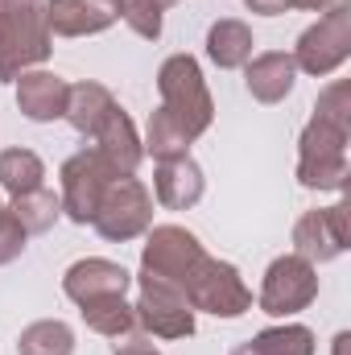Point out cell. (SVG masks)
I'll list each match as a JSON object with an SVG mask.
<instances>
[{"label": "cell", "instance_id": "cell-1", "mask_svg": "<svg viewBox=\"0 0 351 355\" xmlns=\"http://www.w3.org/2000/svg\"><path fill=\"white\" fill-rule=\"evenodd\" d=\"M54 54V33L46 25L42 0L0 4V83H17L25 71L46 67Z\"/></svg>", "mask_w": 351, "mask_h": 355}, {"label": "cell", "instance_id": "cell-2", "mask_svg": "<svg viewBox=\"0 0 351 355\" xmlns=\"http://www.w3.org/2000/svg\"><path fill=\"white\" fill-rule=\"evenodd\" d=\"M157 95H162V107L182 124L190 141H198L215 124V99L194 54H170L157 67Z\"/></svg>", "mask_w": 351, "mask_h": 355}, {"label": "cell", "instance_id": "cell-3", "mask_svg": "<svg viewBox=\"0 0 351 355\" xmlns=\"http://www.w3.org/2000/svg\"><path fill=\"white\" fill-rule=\"evenodd\" d=\"M351 132L327 124V120H306L298 137V186L302 190H348L351 162H348Z\"/></svg>", "mask_w": 351, "mask_h": 355}, {"label": "cell", "instance_id": "cell-4", "mask_svg": "<svg viewBox=\"0 0 351 355\" xmlns=\"http://www.w3.org/2000/svg\"><path fill=\"white\" fill-rule=\"evenodd\" d=\"M182 293H186V302L194 306V314L244 318V314L252 310V289H248V281L240 277V268L232 265V261L211 257V252L190 268Z\"/></svg>", "mask_w": 351, "mask_h": 355}, {"label": "cell", "instance_id": "cell-5", "mask_svg": "<svg viewBox=\"0 0 351 355\" xmlns=\"http://www.w3.org/2000/svg\"><path fill=\"white\" fill-rule=\"evenodd\" d=\"M91 227H95L108 244L141 240V236L153 227V190H149L137 174L112 178L108 190H103V198H99V207H95Z\"/></svg>", "mask_w": 351, "mask_h": 355}, {"label": "cell", "instance_id": "cell-6", "mask_svg": "<svg viewBox=\"0 0 351 355\" xmlns=\"http://www.w3.org/2000/svg\"><path fill=\"white\" fill-rule=\"evenodd\" d=\"M137 331L149 335V339H166V343H178V339H190L198 331V314L194 306L186 302V293L170 285V281H157V277H145L137 272Z\"/></svg>", "mask_w": 351, "mask_h": 355}, {"label": "cell", "instance_id": "cell-7", "mask_svg": "<svg viewBox=\"0 0 351 355\" xmlns=\"http://www.w3.org/2000/svg\"><path fill=\"white\" fill-rule=\"evenodd\" d=\"M289 54L298 75H310V79H331L335 71H343L351 58V4L331 8L314 25H306Z\"/></svg>", "mask_w": 351, "mask_h": 355}, {"label": "cell", "instance_id": "cell-8", "mask_svg": "<svg viewBox=\"0 0 351 355\" xmlns=\"http://www.w3.org/2000/svg\"><path fill=\"white\" fill-rule=\"evenodd\" d=\"M314 302H318V265H310L298 252H285V257H277L273 265L264 268L261 293H257L261 314H268V318H293V314L310 310Z\"/></svg>", "mask_w": 351, "mask_h": 355}, {"label": "cell", "instance_id": "cell-9", "mask_svg": "<svg viewBox=\"0 0 351 355\" xmlns=\"http://www.w3.org/2000/svg\"><path fill=\"white\" fill-rule=\"evenodd\" d=\"M207 257L203 240L182 227V223H153L145 232V244H141V272L145 277H157V281H170V285H186L190 268Z\"/></svg>", "mask_w": 351, "mask_h": 355}, {"label": "cell", "instance_id": "cell-10", "mask_svg": "<svg viewBox=\"0 0 351 355\" xmlns=\"http://www.w3.org/2000/svg\"><path fill=\"white\" fill-rule=\"evenodd\" d=\"M112 178L116 174L103 166V157L95 149L71 153L62 162V170H58V202H62V215L71 223L87 227L91 219H95V207H99V198H103V190H108Z\"/></svg>", "mask_w": 351, "mask_h": 355}, {"label": "cell", "instance_id": "cell-11", "mask_svg": "<svg viewBox=\"0 0 351 355\" xmlns=\"http://www.w3.org/2000/svg\"><path fill=\"white\" fill-rule=\"evenodd\" d=\"M348 202L335 207H314L306 215H298L293 223V252L306 257L310 265H331L348 252Z\"/></svg>", "mask_w": 351, "mask_h": 355}, {"label": "cell", "instance_id": "cell-12", "mask_svg": "<svg viewBox=\"0 0 351 355\" xmlns=\"http://www.w3.org/2000/svg\"><path fill=\"white\" fill-rule=\"evenodd\" d=\"M87 141H91V149L103 157V166H108L116 178L137 174V170H141V162H145L141 132H137L132 116H128L120 103H112V107H108V116L95 124V132H91Z\"/></svg>", "mask_w": 351, "mask_h": 355}, {"label": "cell", "instance_id": "cell-13", "mask_svg": "<svg viewBox=\"0 0 351 355\" xmlns=\"http://www.w3.org/2000/svg\"><path fill=\"white\" fill-rule=\"evenodd\" d=\"M128 289H132V272L108 257H83L62 272V293L75 306L95 297H128Z\"/></svg>", "mask_w": 351, "mask_h": 355}, {"label": "cell", "instance_id": "cell-14", "mask_svg": "<svg viewBox=\"0 0 351 355\" xmlns=\"http://www.w3.org/2000/svg\"><path fill=\"white\" fill-rule=\"evenodd\" d=\"M54 37H95L120 21V0H42Z\"/></svg>", "mask_w": 351, "mask_h": 355}, {"label": "cell", "instance_id": "cell-15", "mask_svg": "<svg viewBox=\"0 0 351 355\" xmlns=\"http://www.w3.org/2000/svg\"><path fill=\"white\" fill-rule=\"evenodd\" d=\"M12 87H17V112H21L25 120H33V124H54V120H62L71 83H67L58 71H46V67L25 71Z\"/></svg>", "mask_w": 351, "mask_h": 355}, {"label": "cell", "instance_id": "cell-16", "mask_svg": "<svg viewBox=\"0 0 351 355\" xmlns=\"http://www.w3.org/2000/svg\"><path fill=\"white\" fill-rule=\"evenodd\" d=\"M244 87L248 95L273 107V103H285L293 87H298V67H293V54L289 50H264V54H252L244 62Z\"/></svg>", "mask_w": 351, "mask_h": 355}, {"label": "cell", "instance_id": "cell-17", "mask_svg": "<svg viewBox=\"0 0 351 355\" xmlns=\"http://www.w3.org/2000/svg\"><path fill=\"white\" fill-rule=\"evenodd\" d=\"M207 194V178H203V166L186 153V157H174V162H157L153 170V202H162L166 211H190L198 207Z\"/></svg>", "mask_w": 351, "mask_h": 355}, {"label": "cell", "instance_id": "cell-18", "mask_svg": "<svg viewBox=\"0 0 351 355\" xmlns=\"http://www.w3.org/2000/svg\"><path fill=\"white\" fill-rule=\"evenodd\" d=\"M203 46H207V58H211L219 71H244V62L257 54L252 25L240 21V17H219V21H211Z\"/></svg>", "mask_w": 351, "mask_h": 355}, {"label": "cell", "instance_id": "cell-19", "mask_svg": "<svg viewBox=\"0 0 351 355\" xmlns=\"http://www.w3.org/2000/svg\"><path fill=\"white\" fill-rule=\"evenodd\" d=\"M116 103V95L103 87V83H95V79H83V83H71L67 91V112H62V120L79 132V137H91L95 132V124L108 116V107Z\"/></svg>", "mask_w": 351, "mask_h": 355}, {"label": "cell", "instance_id": "cell-20", "mask_svg": "<svg viewBox=\"0 0 351 355\" xmlns=\"http://www.w3.org/2000/svg\"><path fill=\"white\" fill-rule=\"evenodd\" d=\"M37 186H46V162H42L33 149H25V145L0 149V190H4L8 198L29 194V190H37Z\"/></svg>", "mask_w": 351, "mask_h": 355}, {"label": "cell", "instance_id": "cell-21", "mask_svg": "<svg viewBox=\"0 0 351 355\" xmlns=\"http://www.w3.org/2000/svg\"><path fill=\"white\" fill-rule=\"evenodd\" d=\"M141 145H145V157H153V162H174V157H186V153H190L194 141L182 132V124H178L174 116L157 103L153 116H149V124H145Z\"/></svg>", "mask_w": 351, "mask_h": 355}, {"label": "cell", "instance_id": "cell-22", "mask_svg": "<svg viewBox=\"0 0 351 355\" xmlns=\"http://www.w3.org/2000/svg\"><path fill=\"white\" fill-rule=\"evenodd\" d=\"M8 211H12V219L25 227V236H46V232L62 219V202H58V194H54L50 186H37V190H29V194H17V198L8 202Z\"/></svg>", "mask_w": 351, "mask_h": 355}, {"label": "cell", "instance_id": "cell-23", "mask_svg": "<svg viewBox=\"0 0 351 355\" xmlns=\"http://www.w3.org/2000/svg\"><path fill=\"white\" fill-rule=\"evenodd\" d=\"M83 322H87L95 335L103 339H120V335H132L137 331V310L128 297H95V302H83L79 306Z\"/></svg>", "mask_w": 351, "mask_h": 355}, {"label": "cell", "instance_id": "cell-24", "mask_svg": "<svg viewBox=\"0 0 351 355\" xmlns=\"http://www.w3.org/2000/svg\"><path fill=\"white\" fill-rule=\"evenodd\" d=\"M17 355H75V331L62 318H37L17 335Z\"/></svg>", "mask_w": 351, "mask_h": 355}, {"label": "cell", "instance_id": "cell-25", "mask_svg": "<svg viewBox=\"0 0 351 355\" xmlns=\"http://www.w3.org/2000/svg\"><path fill=\"white\" fill-rule=\"evenodd\" d=\"M257 355H318V343H314V331L302 327V322H277V327H264L261 335L248 339Z\"/></svg>", "mask_w": 351, "mask_h": 355}, {"label": "cell", "instance_id": "cell-26", "mask_svg": "<svg viewBox=\"0 0 351 355\" xmlns=\"http://www.w3.org/2000/svg\"><path fill=\"white\" fill-rule=\"evenodd\" d=\"M178 0H120V21L145 37V42H157L162 29H166V12L174 8Z\"/></svg>", "mask_w": 351, "mask_h": 355}, {"label": "cell", "instance_id": "cell-27", "mask_svg": "<svg viewBox=\"0 0 351 355\" xmlns=\"http://www.w3.org/2000/svg\"><path fill=\"white\" fill-rule=\"evenodd\" d=\"M314 120H327V124L351 132V83L348 79H335V83H327V87L318 91V99H314Z\"/></svg>", "mask_w": 351, "mask_h": 355}, {"label": "cell", "instance_id": "cell-28", "mask_svg": "<svg viewBox=\"0 0 351 355\" xmlns=\"http://www.w3.org/2000/svg\"><path fill=\"white\" fill-rule=\"evenodd\" d=\"M25 244H29V236H25V227L12 219V211H8V202H4V211H0V268L12 265V261L25 252Z\"/></svg>", "mask_w": 351, "mask_h": 355}, {"label": "cell", "instance_id": "cell-29", "mask_svg": "<svg viewBox=\"0 0 351 355\" xmlns=\"http://www.w3.org/2000/svg\"><path fill=\"white\" fill-rule=\"evenodd\" d=\"M112 355H166V352H157V343H153L149 335L132 331V335H120V339H112Z\"/></svg>", "mask_w": 351, "mask_h": 355}, {"label": "cell", "instance_id": "cell-30", "mask_svg": "<svg viewBox=\"0 0 351 355\" xmlns=\"http://www.w3.org/2000/svg\"><path fill=\"white\" fill-rule=\"evenodd\" d=\"M244 8L257 12V17H281V12H289L285 0H244Z\"/></svg>", "mask_w": 351, "mask_h": 355}, {"label": "cell", "instance_id": "cell-31", "mask_svg": "<svg viewBox=\"0 0 351 355\" xmlns=\"http://www.w3.org/2000/svg\"><path fill=\"white\" fill-rule=\"evenodd\" d=\"M348 343H351V335L348 331H339V335H335V352L331 355H348Z\"/></svg>", "mask_w": 351, "mask_h": 355}, {"label": "cell", "instance_id": "cell-32", "mask_svg": "<svg viewBox=\"0 0 351 355\" xmlns=\"http://www.w3.org/2000/svg\"><path fill=\"white\" fill-rule=\"evenodd\" d=\"M232 355H257V352H252V343H240V347H232Z\"/></svg>", "mask_w": 351, "mask_h": 355}, {"label": "cell", "instance_id": "cell-33", "mask_svg": "<svg viewBox=\"0 0 351 355\" xmlns=\"http://www.w3.org/2000/svg\"><path fill=\"white\" fill-rule=\"evenodd\" d=\"M0 4H17V0H0Z\"/></svg>", "mask_w": 351, "mask_h": 355}, {"label": "cell", "instance_id": "cell-34", "mask_svg": "<svg viewBox=\"0 0 351 355\" xmlns=\"http://www.w3.org/2000/svg\"><path fill=\"white\" fill-rule=\"evenodd\" d=\"M0 211H4V198H0Z\"/></svg>", "mask_w": 351, "mask_h": 355}]
</instances>
